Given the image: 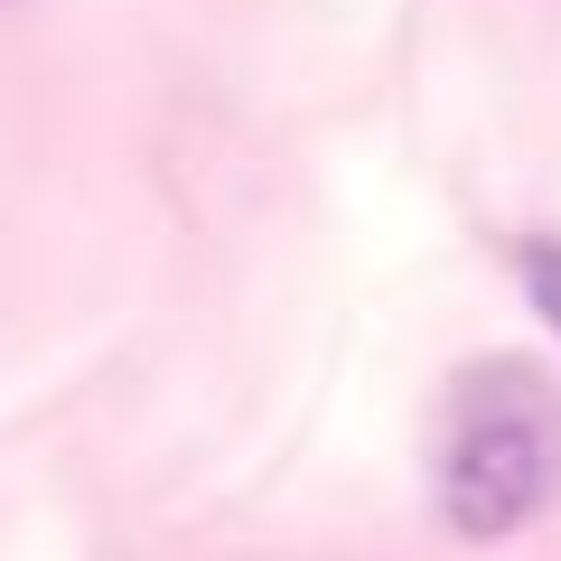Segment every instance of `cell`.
Instances as JSON below:
<instances>
[{
	"label": "cell",
	"instance_id": "1",
	"mask_svg": "<svg viewBox=\"0 0 561 561\" xmlns=\"http://www.w3.org/2000/svg\"><path fill=\"white\" fill-rule=\"evenodd\" d=\"M431 505L459 542H515L561 496V383L534 356H478L431 402Z\"/></svg>",
	"mask_w": 561,
	"mask_h": 561
},
{
	"label": "cell",
	"instance_id": "2",
	"mask_svg": "<svg viewBox=\"0 0 561 561\" xmlns=\"http://www.w3.org/2000/svg\"><path fill=\"white\" fill-rule=\"evenodd\" d=\"M515 272H524V290H534V309L561 328V234H524L515 243Z\"/></svg>",
	"mask_w": 561,
	"mask_h": 561
}]
</instances>
